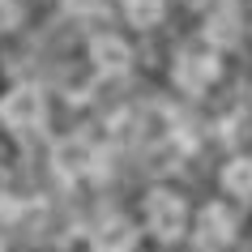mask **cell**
<instances>
[{"label": "cell", "mask_w": 252, "mask_h": 252, "mask_svg": "<svg viewBox=\"0 0 252 252\" xmlns=\"http://www.w3.org/2000/svg\"><path fill=\"white\" fill-rule=\"evenodd\" d=\"M0 124L9 128V133H43V124H47V98H43L39 86H13V90L0 98Z\"/></svg>", "instance_id": "6da1fadb"}, {"label": "cell", "mask_w": 252, "mask_h": 252, "mask_svg": "<svg viewBox=\"0 0 252 252\" xmlns=\"http://www.w3.org/2000/svg\"><path fill=\"white\" fill-rule=\"evenodd\" d=\"M141 222H146L150 235H158V239H180L188 231V205L180 192H171V188H154L146 197V205H141Z\"/></svg>", "instance_id": "7a4b0ae2"}, {"label": "cell", "mask_w": 252, "mask_h": 252, "mask_svg": "<svg viewBox=\"0 0 252 252\" xmlns=\"http://www.w3.org/2000/svg\"><path fill=\"white\" fill-rule=\"evenodd\" d=\"M218 73H222V64H218V56H214V52H205V47L180 52V56H175V68H171L175 86H184L188 94L210 90L214 81H218Z\"/></svg>", "instance_id": "3957f363"}, {"label": "cell", "mask_w": 252, "mask_h": 252, "mask_svg": "<svg viewBox=\"0 0 252 252\" xmlns=\"http://www.w3.org/2000/svg\"><path fill=\"white\" fill-rule=\"evenodd\" d=\"M52 167H56L60 180H81V175L98 171V150H94L86 137H64V141L52 150Z\"/></svg>", "instance_id": "277c9868"}, {"label": "cell", "mask_w": 252, "mask_h": 252, "mask_svg": "<svg viewBox=\"0 0 252 252\" xmlns=\"http://www.w3.org/2000/svg\"><path fill=\"white\" fill-rule=\"evenodd\" d=\"M90 244L98 252H133L137 248V222H128L124 214H107L90 231Z\"/></svg>", "instance_id": "5b68a950"}, {"label": "cell", "mask_w": 252, "mask_h": 252, "mask_svg": "<svg viewBox=\"0 0 252 252\" xmlns=\"http://www.w3.org/2000/svg\"><path fill=\"white\" fill-rule=\"evenodd\" d=\"M90 64L103 77H120L133 64V52H128V43L120 39V34H98V39H90Z\"/></svg>", "instance_id": "8992f818"}, {"label": "cell", "mask_w": 252, "mask_h": 252, "mask_svg": "<svg viewBox=\"0 0 252 252\" xmlns=\"http://www.w3.org/2000/svg\"><path fill=\"white\" fill-rule=\"evenodd\" d=\"M231 235H235V222H231L226 205H205L197 214V239L201 244H226Z\"/></svg>", "instance_id": "52a82bcc"}, {"label": "cell", "mask_w": 252, "mask_h": 252, "mask_svg": "<svg viewBox=\"0 0 252 252\" xmlns=\"http://www.w3.org/2000/svg\"><path fill=\"white\" fill-rule=\"evenodd\" d=\"M205 39L214 43V47H231V43H239V17H235V4H222L218 13L205 22Z\"/></svg>", "instance_id": "ba28073f"}, {"label": "cell", "mask_w": 252, "mask_h": 252, "mask_svg": "<svg viewBox=\"0 0 252 252\" xmlns=\"http://www.w3.org/2000/svg\"><path fill=\"white\" fill-rule=\"evenodd\" d=\"M162 13H167V0H124V17H128L137 30L158 26Z\"/></svg>", "instance_id": "9c48e42d"}, {"label": "cell", "mask_w": 252, "mask_h": 252, "mask_svg": "<svg viewBox=\"0 0 252 252\" xmlns=\"http://www.w3.org/2000/svg\"><path fill=\"white\" fill-rule=\"evenodd\" d=\"M222 188L231 197H252V158H231L222 167Z\"/></svg>", "instance_id": "30bf717a"}, {"label": "cell", "mask_w": 252, "mask_h": 252, "mask_svg": "<svg viewBox=\"0 0 252 252\" xmlns=\"http://www.w3.org/2000/svg\"><path fill=\"white\" fill-rule=\"evenodd\" d=\"M17 22H22V4L17 0H0V34H9Z\"/></svg>", "instance_id": "8fae6325"}, {"label": "cell", "mask_w": 252, "mask_h": 252, "mask_svg": "<svg viewBox=\"0 0 252 252\" xmlns=\"http://www.w3.org/2000/svg\"><path fill=\"white\" fill-rule=\"evenodd\" d=\"M60 4H64V13H73V17H90V13L103 9V0H60Z\"/></svg>", "instance_id": "7c38bea8"}, {"label": "cell", "mask_w": 252, "mask_h": 252, "mask_svg": "<svg viewBox=\"0 0 252 252\" xmlns=\"http://www.w3.org/2000/svg\"><path fill=\"white\" fill-rule=\"evenodd\" d=\"M188 9H205V4H210V0H184Z\"/></svg>", "instance_id": "4fadbf2b"}]
</instances>
